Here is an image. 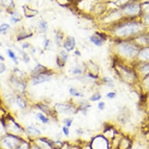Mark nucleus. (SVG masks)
<instances>
[{
    "mask_svg": "<svg viewBox=\"0 0 149 149\" xmlns=\"http://www.w3.org/2000/svg\"><path fill=\"white\" fill-rule=\"evenodd\" d=\"M50 80H51V75L46 72V73H40V74L33 76L32 83H33V85L35 86V85H38L41 84V83L49 81Z\"/></svg>",
    "mask_w": 149,
    "mask_h": 149,
    "instance_id": "obj_4",
    "label": "nucleus"
},
{
    "mask_svg": "<svg viewBox=\"0 0 149 149\" xmlns=\"http://www.w3.org/2000/svg\"><path fill=\"white\" fill-rule=\"evenodd\" d=\"M140 56L144 60H149V49H144L141 52Z\"/></svg>",
    "mask_w": 149,
    "mask_h": 149,
    "instance_id": "obj_17",
    "label": "nucleus"
},
{
    "mask_svg": "<svg viewBox=\"0 0 149 149\" xmlns=\"http://www.w3.org/2000/svg\"><path fill=\"white\" fill-rule=\"evenodd\" d=\"M63 132L65 134V135L68 136V135H69V129H68V128L67 126L63 127Z\"/></svg>",
    "mask_w": 149,
    "mask_h": 149,
    "instance_id": "obj_28",
    "label": "nucleus"
},
{
    "mask_svg": "<svg viewBox=\"0 0 149 149\" xmlns=\"http://www.w3.org/2000/svg\"><path fill=\"white\" fill-rule=\"evenodd\" d=\"M146 22L148 24H149V15L146 16Z\"/></svg>",
    "mask_w": 149,
    "mask_h": 149,
    "instance_id": "obj_33",
    "label": "nucleus"
},
{
    "mask_svg": "<svg viewBox=\"0 0 149 149\" xmlns=\"http://www.w3.org/2000/svg\"><path fill=\"white\" fill-rule=\"evenodd\" d=\"M106 97H108V99H114L115 97H116V93L114 92H110L108 93H107Z\"/></svg>",
    "mask_w": 149,
    "mask_h": 149,
    "instance_id": "obj_26",
    "label": "nucleus"
},
{
    "mask_svg": "<svg viewBox=\"0 0 149 149\" xmlns=\"http://www.w3.org/2000/svg\"><path fill=\"white\" fill-rule=\"evenodd\" d=\"M22 20V17L20 14H17L15 13L13 14L12 16H11V22H12V24H17L20 22Z\"/></svg>",
    "mask_w": 149,
    "mask_h": 149,
    "instance_id": "obj_12",
    "label": "nucleus"
},
{
    "mask_svg": "<svg viewBox=\"0 0 149 149\" xmlns=\"http://www.w3.org/2000/svg\"><path fill=\"white\" fill-rule=\"evenodd\" d=\"M49 45H50V40L48 39H45L44 41V46L45 49H47V48L49 46Z\"/></svg>",
    "mask_w": 149,
    "mask_h": 149,
    "instance_id": "obj_30",
    "label": "nucleus"
},
{
    "mask_svg": "<svg viewBox=\"0 0 149 149\" xmlns=\"http://www.w3.org/2000/svg\"><path fill=\"white\" fill-rule=\"evenodd\" d=\"M0 60L4 61V57H2V56H1V55H0Z\"/></svg>",
    "mask_w": 149,
    "mask_h": 149,
    "instance_id": "obj_35",
    "label": "nucleus"
},
{
    "mask_svg": "<svg viewBox=\"0 0 149 149\" xmlns=\"http://www.w3.org/2000/svg\"><path fill=\"white\" fill-rule=\"evenodd\" d=\"M118 51L123 55L129 57H133L137 54L138 49L135 44H131L129 42H121L118 44Z\"/></svg>",
    "mask_w": 149,
    "mask_h": 149,
    "instance_id": "obj_2",
    "label": "nucleus"
},
{
    "mask_svg": "<svg viewBox=\"0 0 149 149\" xmlns=\"http://www.w3.org/2000/svg\"><path fill=\"white\" fill-rule=\"evenodd\" d=\"M75 45H76V41H75V39L73 37L68 36L66 38L63 43V47L66 51L70 52L74 50Z\"/></svg>",
    "mask_w": 149,
    "mask_h": 149,
    "instance_id": "obj_6",
    "label": "nucleus"
},
{
    "mask_svg": "<svg viewBox=\"0 0 149 149\" xmlns=\"http://www.w3.org/2000/svg\"><path fill=\"white\" fill-rule=\"evenodd\" d=\"M39 29L41 33H45L47 32L49 29V25H48V22L45 20H41L39 22Z\"/></svg>",
    "mask_w": 149,
    "mask_h": 149,
    "instance_id": "obj_10",
    "label": "nucleus"
},
{
    "mask_svg": "<svg viewBox=\"0 0 149 149\" xmlns=\"http://www.w3.org/2000/svg\"><path fill=\"white\" fill-rule=\"evenodd\" d=\"M142 11V8L140 5L136 3H131L126 5L123 8L122 13L124 15L128 16V17H132V16H136L140 13Z\"/></svg>",
    "mask_w": 149,
    "mask_h": 149,
    "instance_id": "obj_3",
    "label": "nucleus"
},
{
    "mask_svg": "<svg viewBox=\"0 0 149 149\" xmlns=\"http://www.w3.org/2000/svg\"><path fill=\"white\" fill-rule=\"evenodd\" d=\"M5 70H6L5 65H4V64H2V63H0V74H1V73H2Z\"/></svg>",
    "mask_w": 149,
    "mask_h": 149,
    "instance_id": "obj_29",
    "label": "nucleus"
},
{
    "mask_svg": "<svg viewBox=\"0 0 149 149\" xmlns=\"http://www.w3.org/2000/svg\"><path fill=\"white\" fill-rule=\"evenodd\" d=\"M30 46V44H29V43H28V42H25V43H24L23 44H22V49H28V48H29Z\"/></svg>",
    "mask_w": 149,
    "mask_h": 149,
    "instance_id": "obj_31",
    "label": "nucleus"
},
{
    "mask_svg": "<svg viewBox=\"0 0 149 149\" xmlns=\"http://www.w3.org/2000/svg\"><path fill=\"white\" fill-rule=\"evenodd\" d=\"M102 98V95H101L99 93H95L94 95H93L92 96H91V101H92V102H96V101H98Z\"/></svg>",
    "mask_w": 149,
    "mask_h": 149,
    "instance_id": "obj_20",
    "label": "nucleus"
},
{
    "mask_svg": "<svg viewBox=\"0 0 149 149\" xmlns=\"http://www.w3.org/2000/svg\"><path fill=\"white\" fill-rule=\"evenodd\" d=\"M105 108V103L104 102H100L98 104V108L99 110H103Z\"/></svg>",
    "mask_w": 149,
    "mask_h": 149,
    "instance_id": "obj_27",
    "label": "nucleus"
},
{
    "mask_svg": "<svg viewBox=\"0 0 149 149\" xmlns=\"http://www.w3.org/2000/svg\"><path fill=\"white\" fill-rule=\"evenodd\" d=\"M22 57H23V60L26 62V63H28V62L30 61L29 56L27 55L26 53H23V54H22Z\"/></svg>",
    "mask_w": 149,
    "mask_h": 149,
    "instance_id": "obj_24",
    "label": "nucleus"
},
{
    "mask_svg": "<svg viewBox=\"0 0 149 149\" xmlns=\"http://www.w3.org/2000/svg\"><path fill=\"white\" fill-rule=\"evenodd\" d=\"M16 102H17V105H18L20 107H21V108H24L26 106V104L25 101L21 97H17V100H16Z\"/></svg>",
    "mask_w": 149,
    "mask_h": 149,
    "instance_id": "obj_16",
    "label": "nucleus"
},
{
    "mask_svg": "<svg viewBox=\"0 0 149 149\" xmlns=\"http://www.w3.org/2000/svg\"><path fill=\"white\" fill-rule=\"evenodd\" d=\"M82 73V70L80 67H75L74 69L73 70V74L74 75H80Z\"/></svg>",
    "mask_w": 149,
    "mask_h": 149,
    "instance_id": "obj_22",
    "label": "nucleus"
},
{
    "mask_svg": "<svg viewBox=\"0 0 149 149\" xmlns=\"http://www.w3.org/2000/svg\"><path fill=\"white\" fill-rule=\"evenodd\" d=\"M46 67L41 64H37L35 67V68L33 70V71H32V74L35 76V75H36L40 74V73H46Z\"/></svg>",
    "mask_w": 149,
    "mask_h": 149,
    "instance_id": "obj_9",
    "label": "nucleus"
},
{
    "mask_svg": "<svg viewBox=\"0 0 149 149\" xmlns=\"http://www.w3.org/2000/svg\"><path fill=\"white\" fill-rule=\"evenodd\" d=\"M68 53H67L66 51H62L60 52V56L57 57V64L60 66H64L66 62L68 60Z\"/></svg>",
    "mask_w": 149,
    "mask_h": 149,
    "instance_id": "obj_7",
    "label": "nucleus"
},
{
    "mask_svg": "<svg viewBox=\"0 0 149 149\" xmlns=\"http://www.w3.org/2000/svg\"><path fill=\"white\" fill-rule=\"evenodd\" d=\"M144 10L149 12V3L148 4H144Z\"/></svg>",
    "mask_w": 149,
    "mask_h": 149,
    "instance_id": "obj_32",
    "label": "nucleus"
},
{
    "mask_svg": "<svg viewBox=\"0 0 149 149\" xmlns=\"http://www.w3.org/2000/svg\"><path fill=\"white\" fill-rule=\"evenodd\" d=\"M24 15L26 17L28 18H31V17H35V15H37V11L33 10V9H24Z\"/></svg>",
    "mask_w": 149,
    "mask_h": 149,
    "instance_id": "obj_11",
    "label": "nucleus"
},
{
    "mask_svg": "<svg viewBox=\"0 0 149 149\" xmlns=\"http://www.w3.org/2000/svg\"><path fill=\"white\" fill-rule=\"evenodd\" d=\"M11 26L9 24H2L0 25V33H4V32H6L10 28Z\"/></svg>",
    "mask_w": 149,
    "mask_h": 149,
    "instance_id": "obj_18",
    "label": "nucleus"
},
{
    "mask_svg": "<svg viewBox=\"0 0 149 149\" xmlns=\"http://www.w3.org/2000/svg\"><path fill=\"white\" fill-rule=\"evenodd\" d=\"M75 55L80 56V55H81V54H80V53H79V51H75Z\"/></svg>",
    "mask_w": 149,
    "mask_h": 149,
    "instance_id": "obj_34",
    "label": "nucleus"
},
{
    "mask_svg": "<svg viewBox=\"0 0 149 149\" xmlns=\"http://www.w3.org/2000/svg\"><path fill=\"white\" fill-rule=\"evenodd\" d=\"M144 26L136 22H128L121 24L115 28L114 33L120 37H131L143 31Z\"/></svg>",
    "mask_w": 149,
    "mask_h": 149,
    "instance_id": "obj_1",
    "label": "nucleus"
},
{
    "mask_svg": "<svg viewBox=\"0 0 149 149\" xmlns=\"http://www.w3.org/2000/svg\"><path fill=\"white\" fill-rule=\"evenodd\" d=\"M69 93L70 95L75 96V97H83V94L80 93L79 91H78L76 89H75V88H70L69 89Z\"/></svg>",
    "mask_w": 149,
    "mask_h": 149,
    "instance_id": "obj_15",
    "label": "nucleus"
},
{
    "mask_svg": "<svg viewBox=\"0 0 149 149\" xmlns=\"http://www.w3.org/2000/svg\"><path fill=\"white\" fill-rule=\"evenodd\" d=\"M37 116L38 117V118H39V119L41 120V121H42L43 123H44V124H46V123H48L49 122V119H48L47 117H45L44 115L43 114H41V113H37Z\"/></svg>",
    "mask_w": 149,
    "mask_h": 149,
    "instance_id": "obj_19",
    "label": "nucleus"
},
{
    "mask_svg": "<svg viewBox=\"0 0 149 149\" xmlns=\"http://www.w3.org/2000/svg\"><path fill=\"white\" fill-rule=\"evenodd\" d=\"M72 121H73V119H70V118H67V119L64 120V123L66 125L67 127H69V126H71Z\"/></svg>",
    "mask_w": 149,
    "mask_h": 149,
    "instance_id": "obj_23",
    "label": "nucleus"
},
{
    "mask_svg": "<svg viewBox=\"0 0 149 149\" xmlns=\"http://www.w3.org/2000/svg\"><path fill=\"white\" fill-rule=\"evenodd\" d=\"M55 107L59 110V112L61 113H70L73 110V108L70 105L62 104H55Z\"/></svg>",
    "mask_w": 149,
    "mask_h": 149,
    "instance_id": "obj_8",
    "label": "nucleus"
},
{
    "mask_svg": "<svg viewBox=\"0 0 149 149\" xmlns=\"http://www.w3.org/2000/svg\"><path fill=\"white\" fill-rule=\"evenodd\" d=\"M7 52H8V55H9V57H10L11 59H12V61L17 64H18V60H17V56H16L15 53H14L12 50H10V49L8 50Z\"/></svg>",
    "mask_w": 149,
    "mask_h": 149,
    "instance_id": "obj_14",
    "label": "nucleus"
},
{
    "mask_svg": "<svg viewBox=\"0 0 149 149\" xmlns=\"http://www.w3.org/2000/svg\"><path fill=\"white\" fill-rule=\"evenodd\" d=\"M28 131L30 133H35L37 135H39L40 134V131L39 130H37V129H35L34 127H28Z\"/></svg>",
    "mask_w": 149,
    "mask_h": 149,
    "instance_id": "obj_21",
    "label": "nucleus"
},
{
    "mask_svg": "<svg viewBox=\"0 0 149 149\" xmlns=\"http://www.w3.org/2000/svg\"><path fill=\"white\" fill-rule=\"evenodd\" d=\"M63 37H64V35L62 32L58 31L56 33L55 36V42H56V44L58 45V46H60L61 42H62V39H63Z\"/></svg>",
    "mask_w": 149,
    "mask_h": 149,
    "instance_id": "obj_13",
    "label": "nucleus"
},
{
    "mask_svg": "<svg viewBox=\"0 0 149 149\" xmlns=\"http://www.w3.org/2000/svg\"><path fill=\"white\" fill-rule=\"evenodd\" d=\"M106 39V38L104 34L101 33H96L95 35H91L90 37V41L97 46H102Z\"/></svg>",
    "mask_w": 149,
    "mask_h": 149,
    "instance_id": "obj_5",
    "label": "nucleus"
},
{
    "mask_svg": "<svg viewBox=\"0 0 149 149\" xmlns=\"http://www.w3.org/2000/svg\"><path fill=\"white\" fill-rule=\"evenodd\" d=\"M103 80L105 83H106V84H110V86H111V85L113 84V80L110 79V77H104Z\"/></svg>",
    "mask_w": 149,
    "mask_h": 149,
    "instance_id": "obj_25",
    "label": "nucleus"
}]
</instances>
